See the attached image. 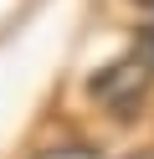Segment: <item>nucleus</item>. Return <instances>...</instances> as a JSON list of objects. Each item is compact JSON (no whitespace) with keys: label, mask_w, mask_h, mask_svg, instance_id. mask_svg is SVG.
Masks as SVG:
<instances>
[{"label":"nucleus","mask_w":154,"mask_h":159,"mask_svg":"<svg viewBox=\"0 0 154 159\" xmlns=\"http://www.w3.org/2000/svg\"><path fill=\"white\" fill-rule=\"evenodd\" d=\"M149 82H154V62H144L133 52V57H118V62L98 67L87 77V98L113 118H133L144 108V98H149Z\"/></svg>","instance_id":"nucleus-1"},{"label":"nucleus","mask_w":154,"mask_h":159,"mask_svg":"<svg viewBox=\"0 0 154 159\" xmlns=\"http://www.w3.org/2000/svg\"><path fill=\"white\" fill-rule=\"evenodd\" d=\"M36 159H98V149L92 144H57V149H46V154H36Z\"/></svg>","instance_id":"nucleus-2"},{"label":"nucleus","mask_w":154,"mask_h":159,"mask_svg":"<svg viewBox=\"0 0 154 159\" xmlns=\"http://www.w3.org/2000/svg\"><path fill=\"white\" fill-rule=\"evenodd\" d=\"M133 52H139L144 62H154V21H149V26L139 31V46H133Z\"/></svg>","instance_id":"nucleus-3"},{"label":"nucleus","mask_w":154,"mask_h":159,"mask_svg":"<svg viewBox=\"0 0 154 159\" xmlns=\"http://www.w3.org/2000/svg\"><path fill=\"white\" fill-rule=\"evenodd\" d=\"M128 159H154V149H144V154H128Z\"/></svg>","instance_id":"nucleus-4"},{"label":"nucleus","mask_w":154,"mask_h":159,"mask_svg":"<svg viewBox=\"0 0 154 159\" xmlns=\"http://www.w3.org/2000/svg\"><path fill=\"white\" fill-rule=\"evenodd\" d=\"M139 5H154V0H139Z\"/></svg>","instance_id":"nucleus-5"}]
</instances>
